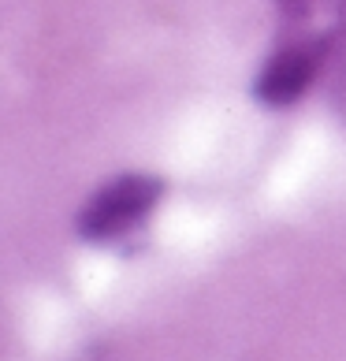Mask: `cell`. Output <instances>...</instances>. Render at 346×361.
<instances>
[{"mask_svg":"<svg viewBox=\"0 0 346 361\" xmlns=\"http://www.w3.org/2000/svg\"><path fill=\"white\" fill-rule=\"evenodd\" d=\"M164 197V183L156 176H119L104 183L78 212V235L89 243H112V238L135 231Z\"/></svg>","mask_w":346,"mask_h":361,"instance_id":"cell-1","label":"cell"},{"mask_svg":"<svg viewBox=\"0 0 346 361\" xmlns=\"http://www.w3.org/2000/svg\"><path fill=\"white\" fill-rule=\"evenodd\" d=\"M331 49H335L339 60L346 63V0H339V30L331 37Z\"/></svg>","mask_w":346,"mask_h":361,"instance_id":"cell-4","label":"cell"},{"mask_svg":"<svg viewBox=\"0 0 346 361\" xmlns=\"http://www.w3.org/2000/svg\"><path fill=\"white\" fill-rule=\"evenodd\" d=\"M279 11H283L290 23H302L313 11V0H279Z\"/></svg>","mask_w":346,"mask_h":361,"instance_id":"cell-3","label":"cell"},{"mask_svg":"<svg viewBox=\"0 0 346 361\" xmlns=\"http://www.w3.org/2000/svg\"><path fill=\"white\" fill-rule=\"evenodd\" d=\"M328 52H331V37H309V42H295V45L279 49L261 68L257 82H254V97L261 104H268V109L295 104L313 86V78L321 75Z\"/></svg>","mask_w":346,"mask_h":361,"instance_id":"cell-2","label":"cell"}]
</instances>
